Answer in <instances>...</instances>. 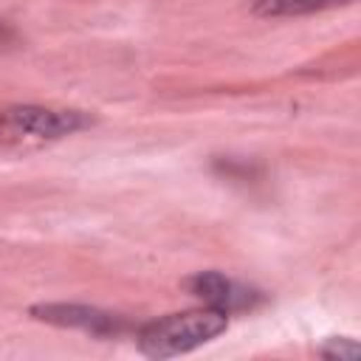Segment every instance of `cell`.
I'll use <instances>...</instances> for the list:
<instances>
[{"label":"cell","mask_w":361,"mask_h":361,"mask_svg":"<svg viewBox=\"0 0 361 361\" xmlns=\"http://www.w3.org/2000/svg\"><path fill=\"white\" fill-rule=\"evenodd\" d=\"M228 327V313L217 307H197L183 313H169L158 322H149L138 333V350L149 358H172L192 353Z\"/></svg>","instance_id":"cell-1"},{"label":"cell","mask_w":361,"mask_h":361,"mask_svg":"<svg viewBox=\"0 0 361 361\" xmlns=\"http://www.w3.org/2000/svg\"><path fill=\"white\" fill-rule=\"evenodd\" d=\"M93 121L82 110H59L39 104H14L0 110V144H39L73 135Z\"/></svg>","instance_id":"cell-2"},{"label":"cell","mask_w":361,"mask_h":361,"mask_svg":"<svg viewBox=\"0 0 361 361\" xmlns=\"http://www.w3.org/2000/svg\"><path fill=\"white\" fill-rule=\"evenodd\" d=\"M183 288L197 296L200 302H206L209 307H217L223 313H237V310H248L254 305H259V290L243 285V282H234L217 271H200L195 276H189L183 282Z\"/></svg>","instance_id":"cell-3"},{"label":"cell","mask_w":361,"mask_h":361,"mask_svg":"<svg viewBox=\"0 0 361 361\" xmlns=\"http://www.w3.org/2000/svg\"><path fill=\"white\" fill-rule=\"evenodd\" d=\"M31 316L56 327H76L93 336H110L121 330V319L110 316L104 310L87 307V305H37L31 307Z\"/></svg>","instance_id":"cell-4"},{"label":"cell","mask_w":361,"mask_h":361,"mask_svg":"<svg viewBox=\"0 0 361 361\" xmlns=\"http://www.w3.org/2000/svg\"><path fill=\"white\" fill-rule=\"evenodd\" d=\"M353 0H254V14L259 17H299L336 6H347Z\"/></svg>","instance_id":"cell-5"},{"label":"cell","mask_w":361,"mask_h":361,"mask_svg":"<svg viewBox=\"0 0 361 361\" xmlns=\"http://www.w3.org/2000/svg\"><path fill=\"white\" fill-rule=\"evenodd\" d=\"M324 358H338V361H350L358 355V344L353 338H330L322 350H319Z\"/></svg>","instance_id":"cell-6"}]
</instances>
